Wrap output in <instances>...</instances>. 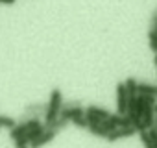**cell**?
Instances as JSON below:
<instances>
[{"label":"cell","mask_w":157,"mask_h":148,"mask_svg":"<svg viewBox=\"0 0 157 148\" xmlns=\"http://www.w3.org/2000/svg\"><path fill=\"white\" fill-rule=\"evenodd\" d=\"M63 107V95H61V89H52L50 93V100H48V107H46V113H44V126L52 124L57 117H59V111Z\"/></svg>","instance_id":"1"},{"label":"cell","mask_w":157,"mask_h":148,"mask_svg":"<svg viewBox=\"0 0 157 148\" xmlns=\"http://www.w3.org/2000/svg\"><path fill=\"white\" fill-rule=\"evenodd\" d=\"M137 133V130L133 126H118L117 130H113L111 133H107L105 141L107 142H115V141H120V139H126V137H133Z\"/></svg>","instance_id":"2"},{"label":"cell","mask_w":157,"mask_h":148,"mask_svg":"<svg viewBox=\"0 0 157 148\" xmlns=\"http://www.w3.org/2000/svg\"><path fill=\"white\" fill-rule=\"evenodd\" d=\"M117 113L126 115L128 113V91L124 82L117 84Z\"/></svg>","instance_id":"3"},{"label":"cell","mask_w":157,"mask_h":148,"mask_svg":"<svg viewBox=\"0 0 157 148\" xmlns=\"http://www.w3.org/2000/svg\"><path fill=\"white\" fill-rule=\"evenodd\" d=\"M56 135H57V131H54V130L46 128V130H44V131H43V133L35 139V141H32V142H30V146H32V148H41V146L48 144V142H50Z\"/></svg>","instance_id":"4"},{"label":"cell","mask_w":157,"mask_h":148,"mask_svg":"<svg viewBox=\"0 0 157 148\" xmlns=\"http://www.w3.org/2000/svg\"><path fill=\"white\" fill-rule=\"evenodd\" d=\"M46 107H48V104H30L24 107V113L30 115V119H41V117H44Z\"/></svg>","instance_id":"5"},{"label":"cell","mask_w":157,"mask_h":148,"mask_svg":"<svg viewBox=\"0 0 157 148\" xmlns=\"http://www.w3.org/2000/svg\"><path fill=\"white\" fill-rule=\"evenodd\" d=\"M80 115H85V107L83 106H78V107H61L59 111V117L61 119H67V120H72L74 117H80Z\"/></svg>","instance_id":"6"},{"label":"cell","mask_w":157,"mask_h":148,"mask_svg":"<svg viewBox=\"0 0 157 148\" xmlns=\"http://www.w3.org/2000/svg\"><path fill=\"white\" fill-rule=\"evenodd\" d=\"M140 119H142L144 126H146V128H150V126L153 124V120H155V111H153V106H144Z\"/></svg>","instance_id":"7"},{"label":"cell","mask_w":157,"mask_h":148,"mask_svg":"<svg viewBox=\"0 0 157 148\" xmlns=\"http://www.w3.org/2000/svg\"><path fill=\"white\" fill-rule=\"evenodd\" d=\"M26 131H28V128H26V124L24 122H19V124H15L11 130H10V137L15 141V139H19V137H22V135H26Z\"/></svg>","instance_id":"8"},{"label":"cell","mask_w":157,"mask_h":148,"mask_svg":"<svg viewBox=\"0 0 157 148\" xmlns=\"http://www.w3.org/2000/svg\"><path fill=\"white\" fill-rule=\"evenodd\" d=\"M124 85H126L128 96H137V95H139V82H137L135 78H128V80L124 82Z\"/></svg>","instance_id":"9"},{"label":"cell","mask_w":157,"mask_h":148,"mask_svg":"<svg viewBox=\"0 0 157 148\" xmlns=\"http://www.w3.org/2000/svg\"><path fill=\"white\" fill-rule=\"evenodd\" d=\"M85 113H93V115H96V117H100V119L111 117V113H109L105 107H100V106H89V107L85 109Z\"/></svg>","instance_id":"10"},{"label":"cell","mask_w":157,"mask_h":148,"mask_svg":"<svg viewBox=\"0 0 157 148\" xmlns=\"http://www.w3.org/2000/svg\"><path fill=\"white\" fill-rule=\"evenodd\" d=\"M137 100H139V102H142L144 106H155V102H157V96H153V95H148V93H139V95H137Z\"/></svg>","instance_id":"11"},{"label":"cell","mask_w":157,"mask_h":148,"mask_svg":"<svg viewBox=\"0 0 157 148\" xmlns=\"http://www.w3.org/2000/svg\"><path fill=\"white\" fill-rule=\"evenodd\" d=\"M89 131L93 133V135H96V137H107V130L102 126V122L100 124H89Z\"/></svg>","instance_id":"12"},{"label":"cell","mask_w":157,"mask_h":148,"mask_svg":"<svg viewBox=\"0 0 157 148\" xmlns=\"http://www.w3.org/2000/svg\"><path fill=\"white\" fill-rule=\"evenodd\" d=\"M67 124H68V120H67V119H61V117H57V119H56L52 124H48L46 128H50V130H54V131H61V130H63Z\"/></svg>","instance_id":"13"},{"label":"cell","mask_w":157,"mask_h":148,"mask_svg":"<svg viewBox=\"0 0 157 148\" xmlns=\"http://www.w3.org/2000/svg\"><path fill=\"white\" fill-rule=\"evenodd\" d=\"M139 93H148V95H153L157 96V85H151V84H139Z\"/></svg>","instance_id":"14"},{"label":"cell","mask_w":157,"mask_h":148,"mask_svg":"<svg viewBox=\"0 0 157 148\" xmlns=\"http://www.w3.org/2000/svg\"><path fill=\"white\" fill-rule=\"evenodd\" d=\"M15 124H17V120H15L13 117H8V115H0V126H2V128H8V130H11Z\"/></svg>","instance_id":"15"},{"label":"cell","mask_w":157,"mask_h":148,"mask_svg":"<svg viewBox=\"0 0 157 148\" xmlns=\"http://www.w3.org/2000/svg\"><path fill=\"white\" fill-rule=\"evenodd\" d=\"M76 128H82V130H85V128H89V122H87V119H85V115H80V117H74L72 120H70Z\"/></svg>","instance_id":"16"},{"label":"cell","mask_w":157,"mask_h":148,"mask_svg":"<svg viewBox=\"0 0 157 148\" xmlns=\"http://www.w3.org/2000/svg\"><path fill=\"white\" fill-rule=\"evenodd\" d=\"M139 137H140V141L144 142V146H146V148H155V146H153V142H151V139H150V135H148V130L139 131Z\"/></svg>","instance_id":"17"},{"label":"cell","mask_w":157,"mask_h":148,"mask_svg":"<svg viewBox=\"0 0 157 148\" xmlns=\"http://www.w3.org/2000/svg\"><path fill=\"white\" fill-rule=\"evenodd\" d=\"M148 39H150V48L157 54V30H150Z\"/></svg>","instance_id":"18"},{"label":"cell","mask_w":157,"mask_h":148,"mask_svg":"<svg viewBox=\"0 0 157 148\" xmlns=\"http://www.w3.org/2000/svg\"><path fill=\"white\" fill-rule=\"evenodd\" d=\"M102 126H104V128H105V130H107V133H111V131H113V130H117V128H118V126H117V124H115V122H113V120H111V119H109V117H107V119H104V120H102Z\"/></svg>","instance_id":"19"},{"label":"cell","mask_w":157,"mask_h":148,"mask_svg":"<svg viewBox=\"0 0 157 148\" xmlns=\"http://www.w3.org/2000/svg\"><path fill=\"white\" fill-rule=\"evenodd\" d=\"M24 124H26V128H28V130H33V128L43 126V122H41L39 119H28V120H24Z\"/></svg>","instance_id":"20"},{"label":"cell","mask_w":157,"mask_h":148,"mask_svg":"<svg viewBox=\"0 0 157 148\" xmlns=\"http://www.w3.org/2000/svg\"><path fill=\"white\" fill-rule=\"evenodd\" d=\"M13 142H15V148H24V146H28V144H30V141H28V137H26V135H22V137L15 139Z\"/></svg>","instance_id":"21"},{"label":"cell","mask_w":157,"mask_h":148,"mask_svg":"<svg viewBox=\"0 0 157 148\" xmlns=\"http://www.w3.org/2000/svg\"><path fill=\"white\" fill-rule=\"evenodd\" d=\"M65 107H78V106H82V102L80 100H70V102H67V104H63Z\"/></svg>","instance_id":"22"},{"label":"cell","mask_w":157,"mask_h":148,"mask_svg":"<svg viewBox=\"0 0 157 148\" xmlns=\"http://www.w3.org/2000/svg\"><path fill=\"white\" fill-rule=\"evenodd\" d=\"M151 30H157V11L153 15V26H151Z\"/></svg>","instance_id":"23"},{"label":"cell","mask_w":157,"mask_h":148,"mask_svg":"<svg viewBox=\"0 0 157 148\" xmlns=\"http://www.w3.org/2000/svg\"><path fill=\"white\" fill-rule=\"evenodd\" d=\"M0 4H8V6H11V4H15V0H0Z\"/></svg>","instance_id":"24"},{"label":"cell","mask_w":157,"mask_h":148,"mask_svg":"<svg viewBox=\"0 0 157 148\" xmlns=\"http://www.w3.org/2000/svg\"><path fill=\"white\" fill-rule=\"evenodd\" d=\"M153 111H155V117H157V102H155V106H153Z\"/></svg>","instance_id":"25"},{"label":"cell","mask_w":157,"mask_h":148,"mask_svg":"<svg viewBox=\"0 0 157 148\" xmlns=\"http://www.w3.org/2000/svg\"><path fill=\"white\" fill-rule=\"evenodd\" d=\"M24 148H28V146H24Z\"/></svg>","instance_id":"26"},{"label":"cell","mask_w":157,"mask_h":148,"mask_svg":"<svg viewBox=\"0 0 157 148\" xmlns=\"http://www.w3.org/2000/svg\"><path fill=\"white\" fill-rule=\"evenodd\" d=\"M0 128H2V126H0Z\"/></svg>","instance_id":"27"}]
</instances>
